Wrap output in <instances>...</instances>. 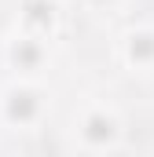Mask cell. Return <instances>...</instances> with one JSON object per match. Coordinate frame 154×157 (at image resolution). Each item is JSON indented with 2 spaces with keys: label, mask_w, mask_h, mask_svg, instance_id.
<instances>
[{
  "label": "cell",
  "mask_w": 154,
  "mask_h": 157,
  "mask_svg": "<svg viewBox=\"0 0 154 157\" xmlns=\"http://www.w3.org/2000/svg\"><path fill=\"white\" fill-rule=\"evenodd\" d=\"M128 143V121L107 99L81 102L66 128V150L77 154H114Z\"/></svg>",
  "instance_id": "1"
},
{
  "label": "cell",
  "mask_w": 154,
  "mask_h": 157,
  "mask_svg": "<svg viewBox=\"0 0 154 157\" xmlns=\"http://www.w3.org/2000/svg\"><path fill=\"white\" fill-rule=\"evenodd\" d=\"M51 117V88L33 77H11L0 84V128L15 135H37Z\"/></svg>",
  "instance_id": "2"
},
{
  "label": "cell",
  "mask_w": 154,
  "mask_h": 157,
  "mask_svg": "<svg viewBox=\"0 0 154 157\" xmlns=\"http://www.w3.org/2000/svg\"><path fill=\"white\" fill-rule=\"evenodd\" d=\"M0 59L4 66L11 70V77H33L44 80V73L51 70L55 62V51H51V40L37 37V33H26V29H11L4 37V48H0Z\"/></svg>",
  "instance_id": "3"
},
{
  "label": "cell",
  "mask_w": 154,
  "mask_h": 157,
  "mask_svg": "<svg viewBox=\"0 0 154 157\" xmlns=\"http://www.w3.org/2000/svg\"><path fill=\"white\" fill-rule=\"evenodd\" d=\"M114 59L132 77H154V22H132L114 37Z\"/></svg>",
  "instance_id": "4"
},
{
  "label": "cell",
  "mask_w": 154,
  "mask_h": 157,
  "mask_svg": "<svg viewBox=\"0 0 154 157\" xmlns=\"http://www.w3.org/2000/svg\"><path fill=\"white\" fill-rule=\"evenodd\" d=\"M59 22H63V11H59L55 0H26L22 11H18V18H15L18 29L37 33V37H48V40L59 37Z\"/></svg>",
  "instance_id": "5"
},
{
  "label": "cell",
  "mask_w": 154,
  "mask_h": 157,
  "mask_svg": "<svg viewBox=\"0 0 154 157\" xmlns=\"http://www.w3.org/2000/svg\"><path fill=\"white\" fill-rule=\"evenodd\" d=\"M81 11H88V15H117L128 0H74Z\"/></svg>",
  "instance_id": "6"
}]
</instances>
